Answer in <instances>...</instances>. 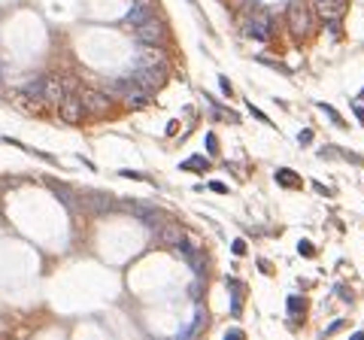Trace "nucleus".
Masks as SVG:
<instances>
[{
    "instance_id": "nucleus-1",
    "label": "nucleus",
    "mask_w": 364,
    "mask_h": 340,
    "mask_svg": "<svg viewBox=\"0 0 364 340\" xmlns=\"http://www.w3.org/2000/svg\"><path fill=\"white\" fill-rule=\"evenodd\" d=\"M128 82H134L136 88L155 94L158 88L167 82V64H136L134 70L128 73Z\"/></svg>"
},
{
    "instance_id": "nucleus-2",
    "label": "nucleus",
    "mask_w": 364,
    "mask_h": 340,
    "mask_svg": "<svg viewBox=\"0 0 364 340\" xmlns=\"http://www.w3.org/2000/svg\"><path fill=\"white\" fill-rule=\"evenodd\" d=\"M288 31L294 37H310L313 33V9L303 0H291L288 3Z\"/></svg>"
},
{
    "instance_id": "nucleus-3",
    "label": "nucleus",
    "mask_w": 364,
    "mask_h": 340,
    "mask_svg": "<svg viewBox=\"0 0 364 340\" xmlns=\"http://www.w3.org/2000/svg\"><path fill=\"white\" fill-rule=\"evenodd\" d=\"M243 31L249 33V37H255V40H270V18H267V13H261L258 6H249V15H246V21H243Z\"/></svg>"
},
{
    "instance_id": "nucleus-4",
    "label": "nucleus",
    "mask_w": 364,
    "mask_h": 340,
    "mask_svg": "<svg viewBox=\"0 0 364 340\" xmlns=\"http://www.w3.org/2000/svg\"><path fill=\"white\" fill-rule=\"evenodd\" d=\"M134 33H136V40L143 43V46H158V43L164 40V25H161V18H155V15H149L146 21H140V25L134 28Z\"/></svg>"
},
{
    "instance_id": "nucleus-5",
    "label": "nucleus",
    "mask_w": 364,
    "mask_h": 340,
    "mask_svg": "<svg viewBox=\"0 0 364 340\" xmlns=\"http://www.w3.org/2000/svg\"><path fill=\"white\" fill-rule=\"evenodd\" d=\"M58 116L67 124H76V122L85 119V107H82V100H79V94H64L58 100Z\"/></svg>"
},
{
    "instance_id": "nucleus-6",
    "label": "nucleus",
    "mask_w": 364,
    "mask_h": 340,
    "mask_svg": "<svg viewBox=\"0 0 364 340\" xmlns=\"http://www.w3.org/2000/svg\"><path fill=\"white\" fill-rule=\"evenodd\" d=\"M310 9L316 13L318 21H325V25H337L340 15H343V3H340V0H310Z\"/></svg>"
},
{
    "instance_id": "nucleus-7",
    "label": "nucleus",
    "mask_w": 364,
    "mask_h": 340,
    "mask_svg": "<svg viewBox=\"0 0 364 340\" xmlns=\"http://www.w3.org/2000/svg\"><path fill=\"white\" fill-rule=\"evenodd\" d=\"M79 100H82L88 116H106L112 109V97L106 92H85V94H79Z\"/></svg>"
},
{
    "instance_id": "nucleus-8",
    "label": "nucleus",
    "mask_w": 364,
    "mask_h": 340,
    "mask_svg": "<svg viewBox=\"0 0 364 340\" xmlns=\"http://www.w3.org/2000/svg\"><path fill=\"white\" fill-rule=\"evenodd\" d=\"M128 207H131L134 216L140 219L143 225H149V228H158V225L164 222V213L155 210V207H149V203H136V201H134V203H128Z\"/></svg>"
},
{
    "instance_id": "nucleus-9",
    "label": "nucleus",
    "mask_w": 364,
    "mask_h": 340,
    "mask_svg": "<svg viewBox=\"0 0 364 340\" xmlns=\"http://www.w3.org/2000/svg\"><path fill=\"white\" fill-rule=\"evenodd\" d=\"M155 237H158V243H164V246H176L185 234H182L179 225H173V222H161V225H158V234H155Z\"/></svg>"
},
{
    "instance_id": "nucleus-10",
    "label": "nucleus",
    "mask_w": 364,
    "mask_h": 340,
    "mask_svg": "<svg viewBox=\"0 0 364 340\" xmlns=\"http://www.w3.org/2000/svg\"><path fill=\"white\" fill-rule=\"evenodd\" d=\"M152 15V9H149V0H136V3H134V9H131V13L128 15H124V28H136V25H140V21H146V18H149Z\"/></svg>"
},
{
    "instance_id": "nucleus-11",
    "label": "nucleus",
    "mask_w": 364,
    "mask_h": 340,
    "mask_svg": "<svg viewBox=\"0 0 364 340\" xmlns=\"http://www.w3.org/2000/svg\"><path fill=\"white\" fill-rule=\"evenodd\" d=\"M124 107H131V109H140L149 104V92H143V88H136L134 82H128V88H124Z\"/></svg>"
},
{
    "instance_id": "nucleus-12",
    "label": "nucleus",
    "mask_w": 364,
    "mask_h": 340,
    "mask_svg": "<svg viewBox=\"0 0 364 340\" xmlns=\"http://www.w3.org/2000/svg\"><path fill=\"white\" fill-rule=\"evenodd\" d=\"M61 97H64L61 79H58V76H49V79H43V100H46V104H58Z\"/></svg>"
},
{
    "instance_id": "nucleus-13",
    "label": "nucleus",
    "mask_w": 364,
    "mask_h": 340,
    "mask_svg": "<svg viewBox=\"0 0 364 340\" xmlns=\"http://www.w3.org/2000/svg\"><path fill=\"white\" fill-rule=\"evenodd\" d=\"M85 207L91 213H106L112 207V201L106 195H100V191H85Z\"/></svg>"
},
{
    "instance_id": "nucleus-14",
    "label": "nucleus",
    "mask_w": 364,
    "mask_h": 340,
    "mask_svg": "<svg viewBox=\"0 0 364 340\" xmlns=\"http://www.w3.org/2000/svg\"><path fill=\"white\" fill-rule=\"evenodd\" d=\"M136 64H164V52L158 46H146V49H140V61Z\"/></svg>"
},
{
    "instance_id": "nucleus-15",
    "label": "nucleus",
    "mask_w": 364,
    "mask_h": 340,
    "mask_svg": "<svg viewBox=\"0 0 364 340\" xmlns=\"http://www.w3.org/2000/svg\"><path fill=\"white\" fill-rule=\"evenodd\" d=\"M182 170H195V173H200V170H207V158L203 155H191L185 164H182Z\"/></svg>"
},
{
    "instance_id": "nucleus-16",
    "label": "nucleus",
    "mask_w": 364,
    "mask_h": 340,
    "mask_svg": "<svg viewBox=\"0 0 364 340\" xmlns=\"http://www.w3.org/2000/svg\"><path fill=\"white\" fill-rule=\"evenodd\" d=\"M276 183H279V185H291V188H294V185H301V179L294 176L291 170H276Z\"/></svg>"
},
{
    "instance_id": "nucleus-17",
    "label": "nucleus",
    "mask_w": 364,
    "mask_h": 340,
    "mask_svg": "<svg viewBox=\"0 0 364 340\" xmlns=\"http://www.w3.org/2000/svg\"><path fill=\"white\" fill-rule=\"evenodd\" d=\"M25 97H43V79H33L25 85Z\"/></svg>"
},
{
    "instance_id": "nucleus-18",
    "label": "nucleus",
    "mask_w": 364,
    "mask_h": 340,
    "mask_svg": "<svg viewBox=\"0 0 364 340\" xmlns=\"http://www.w3.org/2000/svg\"><path fill=\"white\" fill-rule=\"evenodd\" d=\"M58 79H61L64 94H73V92H76V79H73V76H58Z\"/></svg>"
},
{
    "instance_id": "nucleus-19",
    "label": "nucleus",
    "mask_w": 364,
    "mask_h": 340,
    "mask_svg": "<svg viewBox=\"0 0 364 340\" xmlns=\"http://www.w3.org/2000/svg\"><path fill=\"white\" fill-rule=\"evenodd\" d=\"M303 307H306L303 298H288V310H291V313H301Z\"/></svg>"
},
{
    "instance_id": "nucleus-20",
    "label": "nucleus",
    "mask_w": 364,
    "mask_h": 340,
    "mask_svg": "<svg viewBox=\"0 0 364 340\" xmlns=\"http://www.w3.org/2000/svg\"><path fill=\"white\" fill-rule=\"evenodd\" d=\"M318 107H322V109L328 112V116H331V122H334V124H343V119L337 116V109H334V107H328V104H318Z\"/></svg>"
},
{
    "instance_id": "nucleus-21",
    "label": "nucleus",
    "mask_w": 364,
    "mask_h": 340,
    "mask_svg": "<svg viewBox=\"0 0 364 340\" xmlns=\"http://www.w3.org/2000/svg\"><path fill=\"white\" fill-rule=\"evenodd\" d=\"M207 149H210V155L219 152V140H215V134H210V137H207Z\"/></svg>"
},
{
    "instance_id": "nucleus-22",
    "label": "nucleus",
    "mask_w": 364,
    "mask_h": 340,
    "mask_svg": "<svg viewBox=\"0 0 364 340\" xmlns=\"http://www.w3.org/2000/svg\"><path fill=\"white\" fill-rule=\"evenodd\" d=\"M231 337H234V340H240L243 331H240V328H228V340H231Z\"/></svg>"
},
{
    "instance_id": "nucleus-23",
    "label": "nucleus",
    "mask_w": 364,
    "mask_h": 340,
    "mask_svg": "<svg viewBox=\"0 0 364 340\" xmlns=\"http://www.w3.org/2000/svg\"><path fill=\"white\" fill-rule=\"evenodd\" d=\"M249 3V0H228V6H231V9H243Z\"/></svg>"
},
{
    "instance_id": "nucleus-24",
    "label": "nucleus",
    "mask_w": 364,
    "mask_h": 340,
    "mask_svg": "<svg viewBox=\"0 0 364 340\" xmlns=\"http://www.w3.org/2000/svg\"><path fill=\"white\" fill-rule=\"evenodd\" d=\"M219 85H222L225 94H234V88H231V82H228V79H219Z\"/></svg>"
},
{
    "instance_id": "nucleus-25",
    "label": "nucleus",
    "mask_w": 364,
    "mask_h": 340,
    "mask_svg": "<svg viewBox=\"0 0 364 340\" xmlns=\"http://www.w3.org/2000/svg\"><path fill=\"white\" fill-rule=\"evenodd\" d=\"M9 92H6V82H3V67H0V97H6Z\"/></svg>"
},
{
    "instance_id": "nucleus-26",
    "label": "nucleus",
    "mask_w": 364,
    "mask_h": 340,
    "mask_svg": "<svg viewBox=\"0 0 364 340\" xmlns=\"http://www.w3.org/2000/svg\"><path fill=\"white\" fill-rule=\"evenodd\" d=\"M249 109H252V116H255L258 122H267V116H264V112H261V109H255V104H252V107H249Z\"/></svg>"
},
{
    "instance_id": "nucleus-27",
    "label": "nucleus",
    "mask_w": 364,
    "mask_h": 340,
    "mask_svg": "<svg viewBox=\"0 0 364 340\" xmlns=\"http://www.w3.org/2000/svg\"><path fill=\"white\" fill-rule=\"evenodd\" d=\"M313 252H316V249L310 243H301V255H313Z\"/></svg>"
},
{
    "instance_id": "nucleus-28",
    "label": "nucleus",
    "mask_w": 364,
    "mask_h": 340,
    "mask_svg": "<svg viewBox=\"0 0 364 340\" xmlns=\"http://www.w3.org/2000/svg\"><path fill=\"white\" fill-rule=\"evenodd\" d=\"M234 252H237V255H243V252H246V246H243V240H237V243H234Z\"/></svg>"
},
{
    "instance_id": "nucleus-29",
    "label": "nucleus",
    "mask_w": 364,
    "mask_h": 340,
    "mask_svg": "<svg viewBox=\"0 0 364 340\" xmlns=\"http://www.w3.org/2000/svg\"><path fill=\"white\" fill-rule=\"evenodd\" d=\"M340 3H346V0H340Z\"/></svg>"
}]
</instances>
